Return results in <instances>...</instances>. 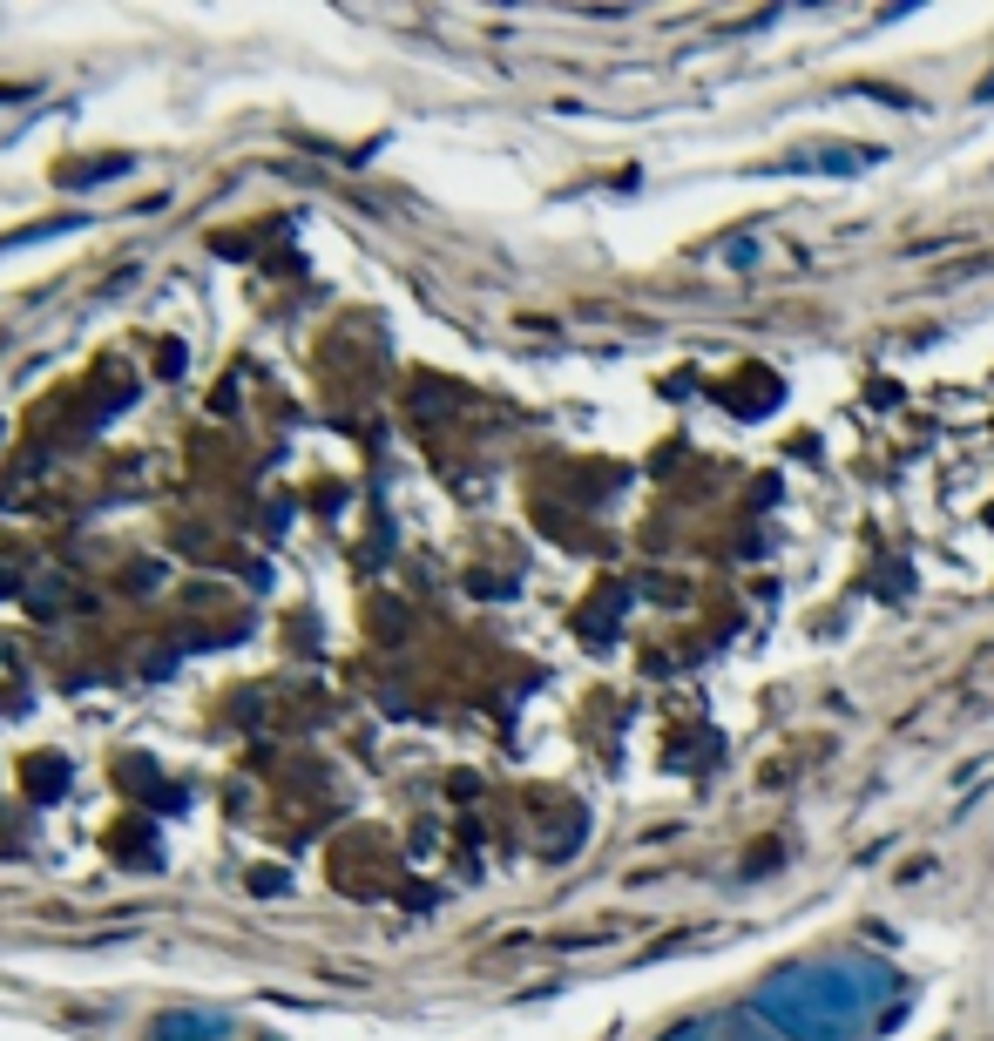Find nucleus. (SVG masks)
I'll list each match as a JSON object with an SVG mask.
<instances>
[{
	"label": "nucleus",
	"mask_w": 994,
	"mask_h": 1041,
	"mask_svg": "<svg viewBox=\"0 0 994 1041\" xmlns=\"http://www.w3.org/2000/svg\"><path fill=\"white\" fill-rule=\"evenodd\" d=\"M663 1041H785V1035L744 1001V1008L717 1014V1021H690V1028H677V1035H663Z\"/></svg>",
	"instance_id": "nucleus-2"
},
{
	"label": "nucleus",
	"mask_w": 994,
	"mask_h": 1041,
	"mask_svg": "<svg viewBox=\"0 0 994 1041\" xmlns=\"http://www.w3.org/2000/svg\"><path fill=\"white\" fill-rule=\"evenodd\" d=\"M893 1001H900V974L886 960H859V954L785 967V974H771L751 994V1008L765 1014L785 1041H852V1035H866Z\"/></svg>",
	"instance_id": "nucleus-1"
}]
</instances>
